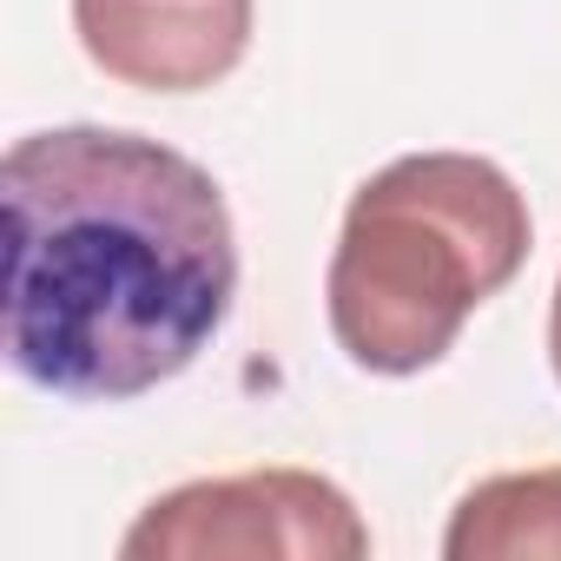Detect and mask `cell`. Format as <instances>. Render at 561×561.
I'll return each instance as SVG.
<instances>
[{"instance_id":"obj_5","label":"cell","mask_w":561,"mask_h":561,"mask_svg":"<svg viewBox=\"0 0 561 561\" xmlns=\"http://www.w3.org/2000/svg\"><path fill=\"white\" fill-rule=\"evenodd\" d=\"M449 561H561V469H508L476 482L443 528Z\"/></svg>"},{"instance_id":"obj_3","label":"cell","mask_w":561,"mask_h":561,"mask_svg":"<svg viewBox=\"0 0 561 561\" xmlns=\"http://www.w3.org/2000/svg\"><path fill=\"white\" fill-rule=\"evenodd\" d=\"M126 561H364L370 522L318 469H244L152 495L119 535Z\"/></svg>"},{"instance_id":"obj_1","label":"cell","mask_w":561,"mask_h":561,"mask_svg":"<svg viewBox=\"0 0 561 561\" xmlns=\"http://www.w3.org/2000/svg\"><path fill=\"white\" fill-rule=\"evenodd\" d=\"M238 231L218 179L165 139L47 126L0 165L8 364L60 403H133L225 331Z\"/></svg>"},{"instance_id":"obj_4","label":"cell","mask_w":561,"mask_h":561,"mask_svg":"<svg viewBox=\"0 0 561 561\" xmlns=\"http://www.w3.org/2000/svg\"><path fill=\"white\" fill-rule=\"evenodd\" d=\"M87 60L139 93H205L251 47V0H73Z\"/></svg>"},{"instance_id":"obj_6","label":"cell","mask_w":561,"mask_h":561,"mask_svg":"<svg viewBox=\"0 0 561 561\" xmlns=\"http://www.w3.org/2000/svg\"><path fill=\"white\" fill-rule=\"evenodd\" d=\"M548 364H554V383H561V277H554V305H548Z\"/></svg>"},{"instance_id":"obj_2","label":"cell","mask_w":561,"mask_h":561,"mask_svg":"<svg viewBox=\"0 0 561 561\" xmlns=\"http://www.w3.org/2000/svg\"><path fill=\"white\" fill-rule=\"evenodd\" d=\"M535 225L522 185L476 152H403L351 192L324 311L337 351L370 377L443 364L462 324L515 285Z\"/></svg>"}]
</instances>
